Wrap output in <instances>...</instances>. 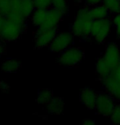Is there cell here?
<instances>
[{"instance_id":"1","label":"cell","mask_w":120,"mask_h":125,"mask_svg":"<svg viewBox=\"0 0 120 125\" xmlns=\"http://www.w3.org/2000/svg\"><path fill=\"white\" fill-rule=\"evenodd\" d=\"M26 30V17L20 12L10 11L0 31V40L3 42L16 41Z\"/></svg>"},{"instance_id":"2","label":"cell","mask_w":120,"mask_h":125,"mask_svg":"<svg viewBox=\"0 0 120 125\" xmlns=\"http://www.w3.org/2000/svg\"><path fill=\"white\" fill-rule=\"evenodd\" d=\"M93 23L89 12V7L84 6L76 14L75 18L71 24L70 32L74 37H79L82 41H87L91 37L92 26Z\"/></svg>"},{"instance_id":"3","label":"cell","mask_w":120,"mask_h":125,"mask_svg":"<svg viewBox=\"0 0 120 125\" xmlns=\"http://www.w3.org/2000/svg\"><path fill=\"white\" fill-rule=\"evenodd\" d=\"M85 51L80 47H72L65 50L61 52L58 57V63L63 67H76L84 59Z\"/></svg>"},{"instance_id":"4","label":"cell","mask_w":120,"mask_h":125,"mask_svg":"<svg viewBox=\"0 0 120 125\" xmlns=\"http://www.w3.org/2000/svg\"><path fill=\"white\" fill-rule=\"evenodd\" d=\"M112 27V17L94 20L92 26L91 37L94 38L98 44H103L110 33Z\"/></svg>"},{"instance_id":"5","label":"cell","mask_w":120,"mask_h":125,"mask_svg":"<svg viewBox=\"0 0 120 125\" xmlns=\"http://www.w3.org/2000/svg\"><path fill=\"white\" fill-rule=\"evenodd\" d=\"M105 92L110 94L116 101H120V67L114 68L106 78L100 81Z\"/></svg>"},{"instance_id":"6","label":"cell","mask_w":120,"mask_h":125,"mask_svg":"<svg viewBox=\"0 0 120 125\" xmlns=\"http://www.w3.org/2000/svg\"><path fill=\"white\" fill-rule=\"evenodd\" d=\"M114 106H115L114 98L110 94L106 92L98 93L96 106L95 109V111L96 112L97 115L109 118Z\"/></svg>"},{"instance_id":"7","label":"cell","mask_w":120,"mask_h":125,"mask_svg":"<svg viewBox=\"0 0 120 125\" xmlns=\"http://www.w3.org/2000/svg\"><path fill=\"white\" fill-rule=\"evenodd\" d=\"M74 39L71 32H61L57 33L48 46L49 50L54 53H61L73 44Z\"/></svg>"},{"instance_id":"8","label":"cell","mask_w":120,"mask_h":125,"mask_svg":"<svg viewBox=\"0 0 120 125\" xmlns=\"http://www.w3.org/2000/svg\"><path fill=\"white\" fill-rule=\"evenodd\" d=\"M63 16H64L61 12L53 7L47 9L46 18H45L43 23L39 27H38L39 29L37 31H46L48 29L56 28L58 24L61 21Z\"/></svg>"},{"instance_id":"9","label":"cell","mask_w":120,"mask_h":125,"mask_svg":"<svg viewBox=\"0 0 120 125\" xmlns=\"http://www.w3.org/2000/svg\"><path fill=\"white\" fill-rule=\"evenodd\" d=\"M57 33V27L46 31H37L34 41V47L37 49H42L43 47L48 46Z\"/></svg>"},{"instance_id":"10","label":"cell","mask_w":120,"mask_h":125,"mask_svg":"<svg viewBox=\"0 0 120 125\" xmlns=\"http://www.w3.org/2000/svg\"><path fill=\"white\" fill-rule=\"evenodd\" d=\"M101 56L112 68H116L120 62V50L118 45L114 42L109 43Z\"/></svg>"},{"instance_id":"11","label":"cell","mask_w":120,"mask_h":125,"mask_svg":"<svg viewBox=\"0 0 120 125\" xmlns=\"http://www.w3.org/2000/svg\"><path fill=\"white\" fill-rule=\"evenodd\" d=\"M97 97L98 93L88 87L82 89L79 94L80 102L90 111H95L96 109Z\"/></svg>"},{"instance_id":"12","label":"cell","mask_w":120,"mask_h":125,"mask_svg":"<svg viewBox=\"0 0 120 125\" xmlns=\"http://www.w3.org/2000/svg\"><path fill=\"white\" fill-rule=\"evenodd\" d=\"M113 70L114 69L107 63V62L102 56L97 59L96 62V74L99 81H101L106 76H108Z\"/></svg>"},{"instance_id":"13","label":"cell","mask_w":120,"mask_h":125,"mask_svg":"<svg viewBox=\"0 0 120 125\" xmlns=\"http://www.w3.org/2000/svg\"><path fill=\"white\" fill-rule=\"evenodd\" d=\"M89 12L93 21L94 20H100L108 18V17H112V15L109 12L108 8L102 3L89 7Z\"/></svg>"},{"instance_id":"14","label":"cell","mask_w":120,"mask_h":125,"mask_svg":"<svg viewBox=\"0 0 120 125\" xmlns=\"http://www.w3.org/2000/svg\"><path fill=\"white\" fill-rule=\"evenodd\" d=\"M64 109V101L62 97H53L47 104V111L52 115H60Z\"/></svg>"},{"instance_id":"15","label":"cell","mask_w":120,"mask_h":125,"mask_svg":"<svg viewBox=\"0 0 120 125\" xmlns=\"http://www.w3.org/2000/svg\"><path fill=\"white\" fill-rule=\"evenodd\" d=\"M47 13V9L35 8L34 12L31 15V21L34 25L39 27L43 23Z\"/></svg>"},{"instance_id":"16","label":"cell","mask_w":120,"mask_h":125,"mask_svg":"<svg viewBox=\"0 0 120 125\" xmlns=\"http://www.w3.org/2000/svg\"><path fill=\"white\" fill-rule=\"evenodd\" d=\"M21 64L19 61L16 60V59H7V60L2 62L1 68L2 72L12 73V72L18 71L21 68Z\"/></svg>"},{"instance_id":"17","label":"cell","mask_w":120,"mask_h":125,"mask_svg":"<svg viewBox=\"0 0 120 125\" xmlns=\"http://www.w3.org/2000/svg\"><path fill=\"white\" fill-rule=\"evenodd\" d=\"M53 97V92L51 89H42L38 93L36 102L40 105H47Z\"/></svg>"},{"instance_id":"18","label":"cell","mask_w":120,"mask_h":125,"mask_svg":"<svg viewBox=\"0 0 120 125\" xmlns=\"http://www.w3.org/2000/svg\"><path fill=\"white\" fill-rule=\"evenodd\" d=\"M34 0H21V13L24 17L31 16L32 13L34 11Z\"/></svg>"},{"instance_id":"19","label":"cell","mask_w":120,"mask_h":125,"mask_svg":"<svg viewBox=\"0 0 120 125\" xmlns=\"http://www.w3.org/2000/svg\"><path fill=\"white\" fill-rule=\"evenodd\" d=\"M101 3L108 8L112 16L120 13V0H102Z\"/></svg>"},{"instance_id":"20","label":"cell","mask_w":120,"mask_h":125,"mask_svg":"<svg viewBox=\"0 0 120 125\" xmlns=\"http://www.w3.org/2000/svg\"><path fill=\"white\" fill-rule=\"evenodd\" d=\"M52 7L56 9L63 16H65L69 11L68 0H52Z\"/></svg>"},{"instance_id":"21","label":"cell","mask_w":120,"mask_h":125,"mask_svg":"<svg viewBox=\"0 0 120 125\" xmlns=\"http://www.w3.org/2000/svg\"><path fill=\"white\" fill-rule=\"evenodd\" d=\"M109 119L113 124L120 125V104H115Z\"/></svg>"},{"instance_id":"22","label":"cell","mask_w":120,"mask_h":125,"mask_svg":"<svg viewBox=\"0 0 120 125\" xmlns=\"http://www.w3.org/2000/svg\"><path fill=\"white\" fill-rule=\"evenodd\" d=\"M12 11L11 0H0V13L6 16Z\"/></svg>"},{"instance_id":"23","label":"cell","mask_w":120,"mask_h":125,"mask_svg":"<svg viewBox=\"0 0 120 125\" xmlns=\"http://www.w3.org/2000/svg\"><path fill=\"white\" fill-rule=\"evenodd\" d=\"M35 8L49 9L52 6V0H34Z\"/></svg>"},{"instance_id":"24","label":"cell","mask_w":120,"mask_h":125,"mask_svg":"<svg viewBox=\"0 0 120 125\" xmlns=\"http://www.w3.org/2000/svg\"><path fill=\"white\" fill-rule=\"evenodd\" d=\"M112 23L113 26L115 28L117 37L120 38V13L112 16Z\"/></svg>"},{"instance_id":"25","label":"cell","mask_w":120,"mask_h":125,"mask_svg":"<svg viewBox=\"0 0 120 125\" xmlns=\"http://www.w3.org/2000/svg\"><path fill=\"white\" fill-rule=\"evenodd\" d=\"M12 3V11L14 12H20L21 13V0H11Z\"/></svg>"},{"instance_id":"26","label":"cell","mask_w":120,"mask_h":125,"mask_svg":"<svg viewBox=\"0 0 120 125\" xmlns=\"http://www.w3.org/2000/svg\"><path fill=\"white\" fill-rule=\"evenodd\" d=\"M102 0H83V3L84 6L91 7L96 5H98L100 3H101Z\"/></svg>"},{"instance_id":"27","label":"cell","mask_w":120,"mask_h":125,"mask_svg":"<svg viewBox=\"0 0 120 125\" xmlns=\"http://www.w3.org/2000/svg\"><path fill=\"white\" fill-rule=\"evenodd\" d=\"M0 89L3 92H7L9 89V86L5 81H0Z\"/></svg>"},{"instance_id":"28","label":"cell","mask_w":120,"mask_h":125,"mask_svg":"<svg viewBox=\"0 0 120 125\" xmlns=\"http://www.w3.org/2000/svg\"><path fill=\"white\" fill-rule=\"evenodd\" d=\"M82 124L83 125H94L96 124V121L91 119H84Z\"/></svg>"},{"instance_id":"29","label":"cell","mask_w":120,"mask_h":125,"mask_svg":"<svg viewBox=\"0 0 120 125\" xmlns=\"http://www.w3.org/2000/svg\"><path fill=\"white\" fill-rule=\"evenodd\" d=\"M5 21H6V16L0 13V31H1L2 28L3 27Z\"/></svg>"},{"instance_id":"30","label":"cell","mask_w":120,"mask_h":125,"mask_svg":"<svg viewBox=\"0 0 120 125\" xmlns=\"http://www.w3.org/2000/svg\"><path fill=\"white\" fill-rule=\"evenodd\" d=\"M5 52H6V47H5L4 45L0 44V56L3 55Z\"/></svg>"},{"instance_id":"31","label":"cell","mask_w":120,"mask_h":125,"mask_svg":"<svg viewBox=\"0 0 120 125\" xmlns=\"http://www.w3.org/2000/svg\"><path fill=\"white\" fill-rule=\"evenodd\" d=\"M74 2H75L76 3H81V2H83V0H73Z\"/></svg>"},{"instance_id":"32","label":"cell","mask_w":120,"mask_h":125,"mask_svg":"<svg viewBox=\"0 0 120 125\" xmlns=\"http://www.w3.org/2000/svg\"><path fill=\"white\" fill-rule=\"evenodd\" d=\"M119 66L120 67V62H119Z\"/></svg>"},{"instance_id":"33","label":"cell","mask_w":120,"mask_h":125,"mask_svg":"<svg viewBox=\"0 0 120 125\" xmlns=\"http://www.w3.org/2000/svg\"><path fill=\"white\" fill-rule=\"evenodd\" d=\"M119 39H120V38H119Z\"/></svg>"}]
</instances>
